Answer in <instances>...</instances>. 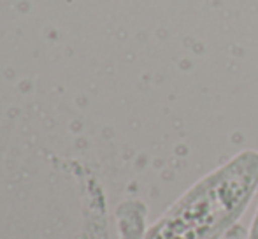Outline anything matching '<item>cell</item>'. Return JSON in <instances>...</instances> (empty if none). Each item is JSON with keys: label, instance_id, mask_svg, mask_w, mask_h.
<instances>
[{"label": "cell", "instance_id": "6da1fadb", "mask_svg": "<svg viewBox=\"0 0 258 239\" xmlns=\"http://www.w3.org/2000/svg\"><path fill=\"white\" fill-rule=\"evenodd\" d=\"M249 237H253V239H258V209H256V213H255V218H253V223H251V229H249V234H248Z\"/></svg>", "mask_w": 258, "mask_h": 239}, {"label": "cell", "instance_id": "7a4b0ae2", "mask_svg": "<svg viewBox=\"0 0 258 239\" xmlns=\"http://www.w3.org/2000/svg\"><path fill=\"white\" fill-rule=\"evenodd\" d=\"M248 239H253V237H249V236H248Z\"/></svg>", "mask_w": 258, "mask_h": 239}]
</instances>
